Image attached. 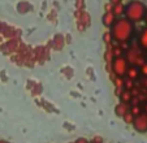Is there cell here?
Wrapping results in <instances>:
<instances>
[{"label":"cell","instance_id":"30bf717a","mask_svg":"<svg viewBox=\"0 0 147 143\" xmlns=\"http://www.w3.org/2000/svg\"><path fill=\"white\" fill-rule=\"evenodd\" d=\"M124 12H125V5L124 4H117V5H113V9H112V13L115 14L116 18H120V17L124 16Z\"/></svg>","mask_w":147,"mask_h":143},{"label":"cell","instance_id":"ac0fdd59","mask_svg":"<svg viewBox=\"0 0 147 143\" xmlns=\"http://www.w3.org/2000/svg\"><path fill=\"white\" fill-rule=\"evenodd\" d=\"M143 21L146 22V26H147V9H146V14H144V18H143Z\"/></svg>","mask_w":147,"mask_h":143},{"label":"cell","instance_id":"3957f363","mask_svg":"<svg viewBox=\"0 0 147 143\" xmlns=\"http://www.w3.org/2000/svg\"><path fill=\"white\" fill-rule=\"evenodd\" d=\"M129 66H130V64L128 63V60H126L125 56H122V55L113 57V60H112V63H111L112 72H113V74L119 78H122L126 76Z\"/></svg>","mask_w":147,"mask_h":143},{"label":"cell","instance_id":"6da1fadb","mask_svg":"<svg viewBox=\"0 0 147 143\" xmlns=\"http://www.w3.org/2000/svg\"><path fill=\"white\" fill-rule=\"evenodd\" d=\"M109 29H111L109 34L112 36V40L117 42L120 44H128L133 39L134 33H136L134 24L130 22L129 20H126L125 17L116 18V21L113 22V25Z\"/></svg>","mask_w":147,"mask_h":143},{"label":"cell","instance_id":"ffe728a7","mask_svg":"<svg viewBox=\"0 0 147 143\" xmlns=\"http://www.w3.org/2000/svg\"><path fill=\"white\" fill-rule=\"evenodd\" d=\"M89 143H102V142H98V140H92V142H89Z\"/></svg>","mask_w":147,"mask_h":143},{"label":"cell","instance_id":"5b68a950","mask_svg":"<svg viewBox=\"0 0 147 143\" xmlns=\"http://www.w3.org/2000/svg\"><path fill=\"white\" fill-rule=\"evenodd\" d=\"M133 127L138 133H147V115L143 112H141L139 115H137L133 120Z\"/></svg>","mask_w":147,"mask_h":143},{"label":"cell","instance_id":"277c9868","mask_svg":"<svg viewBox=\"0 0 147 143\" xmlns=\"http://www.w3.org/2000/svg\"><path fill=\"white\" fill-rule=\"evenodd\" d=\"M125 59L128 60L129 64H131L133 66H138V68L142 64L146 63V61H144L143 51H142L139 47H131V48H129Z\"/></svg>","mask_w":147,"mask_h":143},{"label":"cell","instance_id":"5bb4252c","mask_svg":"<svg viewBox=\"0 0 147 143\" xmlns=\"http://www.w3.org/2000/svg\"><path fill=\"white\" fill-rule=\"evenodd\" d=\"M104 40L107 42V43H109V42L112 40V36H111V34L109 33H107V34H104Z\"/></svg>","mask_w":147,"mask_h":143},{"label":"cell","instance_id":"7c38bea8","mask_svg":"<svg viewBox=\"0 0 147 143\" xmlns=\"http://www.w3.org/2000/svg\"><path fill=\"white\" fill-rule=\"evenodd\" d=\"M125 120V122H128V124H133V120H134V116L131 115V112L130 111H129L128 113H126V115L124 116V117H122Z\"/></svg>","mask_w":147,"mask_h":143},{"label":"cell","instance_id":"4fadbf2b","mask_svg":"<svg viewBox=\"0 0 147 143\" xmlns=\"http://www.w3.org/2000/svg\"><path fill=\"white\" fill-rule=\"evenodd\" d=\"M139 72H141V74L143 76V77L147 78V63L142 64V65L139 66Z\"/></svg>","mask_w":147,"mask_h":143},{"label":"cell","instance_id":"e0dca14e","mask_svg":"<svg viewBox=\"0 0 147 143\" xmlns=\"http://www.w3.org/2000/svg\"><path fill=\"white\" fill-rule=\"evenodd\" d=\"M143 113H146L147 115V102L144 103V105H143Z\"/></svg>","mask_w":147,"mask_h":143},{"label":"cell","instance_id":"ba28073f","mask_svg":"<svg viewBox=\"0 0 147 143\" xmlns=\"http://www.w3.org/2000/svg\"><path fill=\"white\" fill-rule=\"evenodd\" d=\"M115 21H116V17H115V14L112 13V11H107L106 13L103 14L102 22H103V25L106 26V28H111V26L113 25Z\"/></svg>","mask_w":147,"mask_h":143},{"label":"cell","instance_id":"d6986e66","mask_svg":"<svg viewBox=\"0 0 147 143\" xmlns=\"http://www.w3.org/2000/svg\"><path fill=\"white\" fill-rule=\"evenodd\" d=\"M0 143H9L8 140H4V139H0Z\"/></svg>","mask_w":147,"mask_h":143},{"label":"cell","instance_id":"8fae6325","mask_svg":"<svg viewBox=\"0 0 147 143\" xmlns=\"http://www.w3.org/2000/svg\"><path fill=\"white\" fill-rule=\"evenodd\" d=\"M129 100H131L130 92H129V91H126V90H124V91H122V94H121V102L129 103Z\"/></svg>","mask_w":147,"mask_h":143},{"label":"cell","instance_id":"9a60e30c","mask_svg":"<svg viewBox=\"0 0 147 143\" xmlns=\"http://www.w3.org/2000/svg\"><path fill=\"white\" fill-rule=\"evenodd\" d=\"M73 143H89V140H87L86 138H78V139Z\"/></svg>","mask_w":147,"mask_h":143},{"label":"cell","instance_id":"2e32d148","mask_svg":"<svg viewBox=\"0 0 147 143\" xmlns=\"http://www.w3.org/2000/svg\"><path fill=\"white\" fill-rule=\"evenodd\" d=\"M122 0H109V3L112 4V5H117V4H120Z\"/></svg>","mask_w":147,"mask_h":143},{"label":"cell","instance_id":"9c48e42d","mask_svg":"<svg viewBox=\"0 0 147 143\" xmlns=\"http://www.w3.org/2000/svg\"><path fill=\"white\" fill-rule=\"evenodd\" d=\"M139 76H141V72H139L138 66H133V65L129 66L128 73H126V77H128L129 80H130V81H136V80H138Z\"/></svg>","mask_w":147,"mask_h":143},{"label":"cell","instance_id":"52a82bcc","mask_svg":"<svg viewBox=\"0 0 147 143\" xmlns=\"http://www.w3.org/2000/svg\"><path fill=\"white\" fill-rule=\"evenodd\" d=\"M130 111V107H129L128 103H124V102H120L119 104L116 105V108H115V113H116L119 117H124L126 113Z\"/></svg>","mask_w":147,"mask_h":143},{"label":"cell","instance_id":"8992f818","mask_svg":"<svg viewBox=\"0 0 147 143\" xmlns=\"http://www.w3.org/2000/svg\"><path fill=\"white\" fill-rule=\"evenodd\" d=\"M138 47L142 51H147V26L142 28L138 34Z\"/></svg>","mask_w":147,"mask_h":143},{"label":"cell","instance_id":"7a4b0ae2","mask_svg":"<svg viewBox=\"0 0 147 143\" xmlns=\"http://www.w3.org/2000/svg\"><path fill=\"white\" fill-rule=\"evenodd\" d=\"M146 9L147 7L142 1H139V0H130L125 5L124 17L126 20H129L130 22H133V24H137V22L143 21L144 14H146Z\"/></svg>","mask_w":147,"mask_h":143}]
</instances>
